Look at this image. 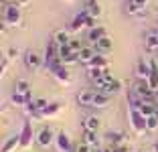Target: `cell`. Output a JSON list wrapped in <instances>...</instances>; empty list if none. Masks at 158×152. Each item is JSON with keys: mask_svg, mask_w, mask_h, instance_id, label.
<instances>
[{"mask_svg": "<svg viewBox=\"0 0 158 152\" xmlns=\"http://www.w3.org/2000/svg\"><path fill=\"white\" fill-rule=\"evenodd\" d=\"M24 65H27L28 69H39L41 65H45V61H43V57L39 55V53L27 51V53H24Z\"/></svg>", "mask_w": 158, "mask_h": 152, "instance_id": "obj_8", "label": "cell"}, {"mask_svg": "<svg viewBox=\"0 0 158 152\" xmlns=\"http://www.w3.org/2000/svg\"><path fill=\"white\" fill-rule=\"evenodd\" d=\"M69 47H71V49H73V51H75V53H79V51L83 49V47H81V43H79V41H75V39H71V43H69Z\"/></svg>", "mask_w": 158, "mask_h": 152, "instance_id": "obj_34", "label": "cell"}, {"mask_svg": "<svg viewBox=\"0 0 158 152\" xmlns=\"http://www.w3.org/2000/svg\"><path fill=\"white\" fill-rule=\"evenodd\" d=\"M120 89H122V83L118 81V79H114V81L110 83V85H107V87L103 89V91H106V93H110V95H112V93H118V91H120Z\"/></svg>", "mask_w": 158, "mask_h": 152, "instance_id": "obj_28", "label": "cell"}, {"mask_svg": "<svg viewBox=\"0 0 158 152\" xmlns=\"http://www.w3.org/2000/svg\"><path fill=\"white\" fill-rule=\"evenodd\" d=\"M14 91H16V93H27V91H31L28 81H27V79H19V81L14 83Z\"/></svg>", "mask_w": 158, "mask_h": 152, "instance_id": "obj_24", "label": "cell"}, {"mask_svg": "<svg viewBox=\"0 0 158 152\" xmlns=\"http://www.w3.org/2000/svg\"><path fill=\"white\" fill-rule=\"evenodd\" d=\"M95 93H98L95 89H83V91H79V93H77V103H79V106H83V108L93 106Z\"/></svg>", "mask_w": 158, "mask_h": 152, "instance_id": "obj_10", "label": "cell"}, {"mask_svg": "<svg viewBox=\"0 0 158 152\" xmlns=\"http://www.w3.org/2000/svg\"><path fill=\"white\" fill-rule=\"evenodd\" d=\"M144 152H150V150H144ZM152 152H154V150H152Z\"/></svg>", "mask_w": 158, "mask_h": 152, "instance_id": "obj_41", "label": "cell"}, {"mask_svg": "<svg viewBox=\"0 0 158 152\" xmlns=\"http://www.w3.org/2000/svg\"><path fill=\"white\" fill-rule=\"evenodd\" d=\"M19 134H20V148H31L33 140L37 138V134H35L33 124H31V122H24V124H23V130H20Z\"/></svg>", "mask_w": 158, "mask_h": 152, "instance_id": "obj_6", "label": "cell"}, {"mask_svg": "<svg viewBox=\"0 0 158 152\" xmlns=\"http://www.w3.org/2000/svg\"><path fill=\"white\" fill-rule=\"evenodd\" d=\"M16 148H20V134H12L10 138H6L0 152H14Z\"/></svg>", "mask_w": 158, "mask_h": 152, "instance_id": "obj_12", "label": "cell"}, {"mask_svg": "<svg viewBox=\"0 0 158 152\" xmlns=\"http://www.w3.org/2000/svg\"><path fill=\"white\" fill-rule=\"evenodd\" d=\"M110 101H112V95H110V93L98 91L95 93V99H93V108H106Z\"/></svg>", "mask_w": 158, "mask_h": 152, "instance_id": "obj_18", "label": "cell"}, {"mask_svg": "<svg viewBox=\"0 0 158 152\" xmlns=\"http://www.w3.org/2000/svg\"><path fill=\"white\" fill-rule=\"evenodd\" d=\"M156 95H158V91H156Z\"/></svg>", "mask_w": 158, "mask_h": 152, "instance_id": "obj_43", "label": "cell"}, {"mask_svg": "<svg viewBox=\"0 0 158 152\" xmlns=\"http://www.w3.org/2000/svg\"><path fill=\"white\" fill-rule=\"evenodd\" d=\"M75 152H91V146H87V144H79Z\"/></svg>", "mask_w": 158, "mask_h": 152, "instance_id": "obj_37", "label": "cell"}, {"mask_svg": "<svg viewBox=\"0 0 158 152\" xmlns=\"http://www.w3.org/2000/svg\"><path fill=\"white\" fill-rule=\"evenodd\" d=\"M73 53H75V51L71 49L69 45H59V59H61V61H65L67 57H71Z\"/></svg>", "mask_w": 158, "mask_h": 152, "instance_id": "obj_26", "label": "cell"}, {"mask_svg": "<svg viewBox=\"0 0 158 152\" xmlns=\"http://www.w3.org/2000/svg\"><path fill=\"white\" fill-rule=\"evenodd\" d=\"M106 138H107V140H124V136H122V134H116V132H112V134H107Z\"/></svg>", "mask_w": 158, "mask_h": 152, "instance_id": "obj_35", "label": "cell"}, {"mask_svg": "<svg viewBox=\"0 0 158 152\" xmlns=\"http://www.w3.org/2000/svg\"><path fill=\"white\" fill-rule=\"evenodd\" d=\"M154 152H158V144H156V146H154Z\"/></svg>", "mask_w": 158, "mask_h": 152, "instance_id": "obj_40", "label": "cell"}, {"mask_svg": "<svg viewBox=\"0 0 158 152\" xmlns=\"http://www.w3.org/2000/svg\"><path fill=\"white\" fill-rule=\"evenodd\" d=\"M136 77L138 79H148L150 73H152V65H150V59H140L136 63V69H134Z\"/></svg>", "mask_w": 158, "mask_h": 152, "instance_id": "obj_7", "label": "cell"}, {"mask_svg": "<svg viewBox=\"0 0 158 152\" xmlns=\"http://www.w3.org/2000/svg\"><path fill=\"white\" fill-rule=\"evenodd\" d=\"M103 37H107L103 27H93V28H89V32H87V39H89L91 45H95V43H98L99 39H103Z\"/></svg>", "mask_w": 158, "mask_h": 152, "instance_id": "obj_14", "label": "cell"}, {"mask_svg": "<svg viewBox=\"0 0 158 152\" xmlns=\"http://www.w3.org/2000/svg\"><path fill=\"white\" fill-rule=\"evenodd\" d=\"M107 65H110V61H107L106 57L102 55V53H95V57L91 59V63H89L87 67H98V69H107Z\"/></svg>", "mask_w": 158, "mask_h": 152, "instance_id": "obj_20", "label": "cell"}, {"mask_svg": "<svg viewBox=\"0 0 158 152\" xmlns=\"http://www.w3.org/2000/svg\"><path fill=\"white\" fill-rule=\"evenodd\" d=\"M126 10H128V14H132V16H136V14H140V12H142V8H140V6H136L134 2H128Z\"/></svg>", "mask_w": 158, "mask_h": 152, "instance_id": "obj_29", "label": "cell"}, {"mask_svg": "<svg viewBox=\"0 0 158 152\" xmlns=\"http://www.w3.org/2000/svg\"><path fill=\"white\" fill-rule=\"evenodd\" d=\"M156 32H158V31H156Z\"/></svg>", "mask_w": 158, "mask_h": 152, "instance_id": "obj_44", "label": "cell"}, {"mask_svg": "<svg viewBox=\"0 0 158 152\" xmlns=\"http://www.w3.org/2000/svg\"><path fill=\"white\" fill-rule=\"evenodd\" d=\"M83 140H85L83 144H87V146H98V144H99L95 132H87V130H85V134H83Z\"/></svg>", "mask_w": 158, "mask_h": 152, "instance_id": "obj_25", "label": "cell"}, {"mask_svg": "<svg viewBox=\"0 0 158 152\" xmlns=\"http://www.w3.org/2000/svg\"><path fill=\"white\" fill-rule=\"evenodd\" d=\"M156 128H158V114H154L148 118V130H156Z\"/></svg>", "mask_w": 158, "mask_h": 152, "instance_id": "obj_30", "label": "cell"}, {"mask_svg": "<svg viewBox=\"0 0 158 152\" xmlns=\"http://www.w3.org/2000/svg\"><path fill=\"white\" fill-rule=\"evenodd\" d=\"M128 120H130V126L136 134H144L148 130V118H144L136 106H128Z\"/></svg>", "mask_w": 158, "mask_h": 152, "instance_id": "obj_1", "label": "cell"}, {"mask_svg": "<svg viewBox=\"0 0 158 152\" xmlns=\"http://www.w3.org/2000/svg\"><path fill=\"white\" fill-rule=\"evenodd\" d=\"M112 81H114V77H112V75H110V73L106 71V73H103L99 79H95V81H93V85L98 87V91H103V89H106V87H107V85H110Z\"/></svg>", "mask_w": 158, "mask_h": 152, "instance_id": "obj_21", "label": "cell"}, {"mask_svg": "<svg viewBox=\"0 0 158 152\" xmlns=\"http://www.w3.org/2000/svg\"><path fill=\"white\" fill-rule=\"evenodd\" d=\"M112 152H128V146H118V148H114Z\"/></svg>", "mask_w": 158, "mask_h": 152, "instance_id": "obj_38", "label": "cell"}, {"mask_svg": "<svg viewBox=\"0 0 158 152\" xmlns=\"http://www.w3.org/2000/svg\"><path fill=\"white\" fill-rule=\"evenodd\" d=\"M83 126L87 132H95V130H99V118H95V116H87L83 120Z\"/></svg>", "mask_w": 158, "mask_h": 152, "instance_id": "obj_22", "label": "cell"}, {"mask_svg": "<svg viewBox=\"0 0 158 152\" xmlns=\"http://www.w3.org/2000/svg\"><path fill=\"white\" fill-rule=\"evenodd\" d=\"M55 148L57 152H73V146H71V140L65 132H59L55 138Z\"/></svg>", "mask_w": 158, "mask_h": 152, "instance_id": "obj_9", "label": "cell"}, {"mask_svg": "<svg viewBox=\"0 0 158 152\" xmlns=\"http://www.w3.org/2000/svg\"><path fill=\"white\" fill-rule=\"evenodd\" d=\"M6 2H12V0H6Z\"/></svg>", "mask_w": 158, "mask_h": 152, "instance_id": "obj_42", "label": "cell"}, {"mask_svg": "<svg viewBox=\"0 0 158 152\" xmlns=\"http://www.w3.org/2000/svg\"><path fill=\"white\" fill-rule=\"evenodd\" d=\"M93 27H95V19H93L87 10H81L73 19V23H71L69 28L71 31H81V28H93Z\"/></svg>", "mask_w": 158, "mask_h": 152, "instance_id": "obj_4", "label": "cell"}, {"mask_svg": "<svg viewBox=\"0 0 158 152\" xmlns=\"http://www.w3.org/2000/svg\"><path fill=\"white\" fill-rule=\"evenodd\" d=\"M10 101H12L14 106L24 108L27 103H31V101H33V95H31V91H27V93H16V91H14L12 95H10Z\"/></svg>", "mask_w": 158, "mask_h": 152, "instance_id": "obj_13", "label": "cell"}, {"mask_svg": "<svg viewBox=\"0 0 158 152\" xmlns=\"http://www.w3.org/2000/svg\"><path fill=\"white\" fill-rule=\"evenodd\" d=\"M93 49L98 51V53H102V55H106V53H110L112 51V39L110 37H103V39H99L95 45H93Z\"/></svg>", "mask_w": 158, "mask_h": 152, "instance_id": "obj_17", "label": "cell"}, {"mask_svg": "<svg viewBox=\"0 0 158 152\" xmlns=\"http://www.w3.org/2000/svg\"><path fill=\"white\" fill-rule=\"evenodd\" d=\"M2 19H4V24L16 28V27L23 24V12H20V8L16 4H10V6L4 8V16H2Z\"/></svg>", "mask_w": 158, "mask_h": 152, "instance_id": "obj_2", "label": "cell"}, {"mask_svg": "<svg viewBox=\"0 0 158 152\" xmlns=\"http://www.w3.org/2000/svg\"><path fill=\"white\" fill-rule=\"evenodd\" d=\"M19 55H20V51L16 49V47H10V49L6 51V57H8V59H16Z\"/></svg>", "mask_w": 158, "mask_h": 152, "instance_id": "obj_31", "label": "cell"}, {"mask_svg": "<svg viewBox=\"0 0 158 152\" xmlns=\"http://www.w3.org/2000/svg\"><path fill=\"white\" fill-rule=\"evenodd\" d=\"M55 138H57V136L53 134V128H51V126H43V128L37 132L35 142H37L41 148H49L51 144H55Z\"/></svg>", "mask_w": 158, "mask_h": 152, "instance_id": "obj_5", "label": "cell"}, {"mask_svg": "<svg viewBox=\"0 0 158 152\" xmlns=\"http://www.w3.org/2000/svg\"><path fill=\"white\" fill-rule=\"evenodd\" d=\"M35 103H37L39 112H41V110H45V108L49 106V101H47V99H43V97H39V99H35ZM35 120H37V118H35Z\"/></svg>", "mask_w": 158, "mask_h": 152, "instance_id": "obj_32", "label": "cell"}, {"mask_svg": "<svg viewBox=\"0 0 158 152\" xmlns=\"http://www.w3.org/2000/svg\"><path fill=\"white\" fill-rule=\"evenodd\" d=\"M146 51H150V53L158 51V32L156 31L146 32Z\"/></svg>", "mask_w": 158, "mask_h": 152, "instance_id": "obj_15", "label": "cell"}, {"mask_svg": "<svg viewBox=\"0 0 158 152\" xmlns=\"http://www.w3.org/2000/svg\"><path fill=\"white\" fill-rule=\"evenodd\" d=\"M53 41L57 43V45H69L71 43V37L67 31H57L55 35H53Z\"/></svg>", "mask_w": 158, "mask_h": 152, "instance_id": "obj_23", "label": "cell"}, {"mask_svg": "<svg viewBox=\"0 0 158 152\" xmlns=\"http://www.w3.org/2000/svg\"><path fill=\"white\" fill-rule=\"evenodd\" d=\"M6 69H8V57H2V61H0V75H4Z\"/></svg>", "mask_w": 158, "mask_h": 152, "instance_id": "obj_33", "label": "cell"}, {"mask_svg": "<svg viewBox=\"0 0 158 152\" xmlns=\"http://www.w3.org/2000/svg\"><path fill=\"white\" fill-rule=\"evenodd\" d=\"M106 73V69H98V67H87V77L91 79V81H95V79H99L102 75Z\"/></svg>", "mask_w": 158, "mask_h": 152, "instance_id": "obj_27", "label": "cell"}, {"mask_svg": "<svg viewBox=\"0 0 158 152\" xmlns=\"http://www.w3.org/2000/svg\"><path fill=\"white\" fill-rule=\"evenodd\" d=\"M16 4H19V6H23V4H28V0H16Z\"/></svg>", "mask_w": 158, "mask_h": 152, "instance_id": "obj_39", "label": "cell"}, {"mask_svg": "<svg viewBox=\"0 0 158 152\" xmlns=\"http://www.w3.org/2000/svg\"><path fill=\"white\" fill-rule=\"evenodd\" d=\"M93 57H95V51H93V47H83V49L79 51V63L89 65Z\"/></svg>", "mask_w": 158, "mask_h": 152, "instance_id": "obj_19", "label": "cell"}, {"mask_svg": "<svg viewBox=\"0 0 158 152\" xmlns=\"http://www.w3.org/2000/svg\"><path fill=\"white\" fill-rule=\"evenodd\" d=\"M47 69L51 71V75L57 79V81L61 83V85H69L71 83V77H69V71H67V67L63 63H61V59L59 61H55L53 65H49Z\"/></svg>", "mask_w": 158, "mask_h": 152, "instance_id": "obj_3", "label": "cell"}, {"mask_svg": "<svg viewBox=\"0 0 158 152\" xmlns=\"http://www.w3.org/2000/svg\"><path fill=\"white\" fill-rule=\"evenodd\" d=\"M130 2H134L136 6H140V8L144 10L146 8V4H148V0H130Z\"/></svg>", "mask_w": 158, "mask_h": 152, "instance_id": "obj_36", "label": "cell"}, {"mask_svg": "<svg viewBox=\"0 0 158 152\" xmlns=\"http://www.w3.org/2000/svg\"><path fill=\"white\" fill-rule=\"evenodd\" d=\"M59 110H63V103H59V101H55V103H49V106L45 108V110L39 112L37 120H45V118H53V116L59 114Z\"/></svg>", "mask_w": 158, "mask_h": 152, "instance_id": "obj_11", "label": "cell"}, {"mask_svg": "<svg viewBox=\"0 0 158 152\" xmlns=\"http://www.w3.org/2000/svg\"><path fill=\"white\" fill-rule=\"evenodd\" d=\"M83 10H87L93 19H99V16H102V6H99L98 0H85V8Z\"/></svg>", "mask_w": 158, "mask_h": 152, "instance_id": "obj_16", "label": "cell"}]
</instances>
